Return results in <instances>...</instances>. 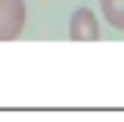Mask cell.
Returning <instances> with one entry per match:
<instances>
[{"label": "cell", "instance_id": "obj_1", "mask_svg": "<svg viewBox=\"0 0 124 122\" xmlns=\"http://www.w3.org/2000/svg\"><path fill=\"white\" fill-rule=\"evenodd\" d=\"M24 22L22 0H0V35H13Z\"/></svg>", "mask_w": 124, "mask_h": 122}, {"label": "cell", "instance_id": "obj_2", "mask_svg": "<svg viewBox=\"0 0 124 122\" xmlns=\"http://www.w3.org/2000/svg\"><path fill=\"white\" fill-rule=\"evenodd\" d=\"M102 9L116 26H124V0H102Z\"/></svg>", "mask_w": 124, "mask_h": 122}]
</instances>
